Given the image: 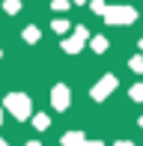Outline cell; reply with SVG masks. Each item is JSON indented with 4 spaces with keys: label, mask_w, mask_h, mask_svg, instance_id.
I'll use <instances>...</instances> for the list:
<instances>
[{
    "label": "cell",
    "mask_w": 143,
    "mask_h": 146,
    "mask_svg": "<svg viewBox=\"0 0 143 146\" xmlns=\"http://www.w3.org/2000/svg\"><path fill=\"white\" fill-rule=\"evenodd\" d=\"M3 108L9 110L15 119H27L30 113H33V104H30V98L21 96V92H9V96L3 98Z\"/></svg>",
    "instance_id": "1"
},
{
    "label": "cell",
    "mask_w": 143,
    "mask_h": 146,
    "mask_svg": "<svg viewBox=\"0 0 143 146\" xmlns=\"http://www.w3.org/2000/svg\"><path fill=\"white\" fill-rule=\"evenodd\" d=\"M134 18H137V12H134L131 6H107V9H105V21L113 24V27H119V24H131Z\"/></svg>",
    "instance_id": "2"
},
{
    "label": "cell",
    "mask_w": 143,
    "mask_h": 146,
    "mask_svg": "<svg viewBox=\"0 0 143 146\" xmlns=\"http://www.w3.org/2000/svg\"><path fill=\"white\" fill-rule=\"evenodd\" d=\"M113 90H116V78H113V75H105V78H101V81L93 87V92H89V96H93L95 102H105Z\"/></svg>",
    "instance_id": "3"
},
{
    "label": "cell",
    "mask_w": 143,
    "mask_h": 146,
    "mask_svg": "<svg viewBox=\"0 0 143 146\" xmlns=\"http://www.w3.org/2000/svg\"><path fill=\"white\" fill-rule=\"evenodd\" d=\"M69 87H66V84H57V87L54 90H51V104H54V108L57 110H66L69 108Z\"/></svg>",
    "instance_id": "4"
},
{
    "label": "cell",
    "mask_w": 143,
    "mask_h": 146,
    "mask_svg": "<svg viewBox=\"0 0 143 146\" xmlns=\"http://www.w3.org/2000/svg\"><path fill=\"white\" fill-rule=\"evenodd\" d=\"M87 36H89L87 30H83V27H77V30H75V36L63 42V51H69V54H77V51L83 48V42H87Z\"/></svg>",
    "instance_id": "5"
},
{
    "label": "cell",
    "mask_w": 143,
    "mask_h": 146,
    "mask_svg": "<svg viewBox=\"0 0 143 146\" xmlns=\"http://www.w3.org/2000/svg\"><path fill=\"white\" fill-rule=\"evenodd\" d=\"M83 143V134L81 131H69V134H63V146H81Z\"/></svg>",
    "instance_id": "6"
},
{
    "label": "cell",
    "mask_w": 143,
    "mask_h": 146,
    "mask_svg": "<svg viewBox=\"0 0 143 146\" xmlns=\"http://www.w3.org/2000/svg\"><path fill=\"white\" fill-rule=\"evenodd\" d=\"M33 125H36V131H45L51 125V119H48V113H36L33 116Z\"/></svg>",
    "instance_id": "7"
},
{
    "label": "cell",
    "mask_w": 143,
    "mask_h": 146,
    "mask_svg": "<svg viewBox=\"0 0 143 146\" xmlns=\"http://www.w3.org/2000/svg\"><path fill=\"white\" fill-rule=\"evenodd\" d=\"M93 51H95V54H105V51H107V39L105 36H95L93 39Z\"/></svg>",
    "instance_id": "8"
},
{
    "label": "cell",
    "mask_w": 143,
    "mask_h": 146,
    "mask_svg": "<svg viewBox=\"0 0 143 146\" xmlns=\"http://www.w3.org/2000/svg\"><path fill=\"white\" fill-rule=\"evenodd\" d=\"M131 98L134 102H143V84H134L131 87Z\"/></svg>",
    "instance_id": "9"
},
{
    "label": "cell",
    "mask_w": 143,
    "mask_h": 146,
    "mask_svg": "<svg viewBox=\"0 0 143 146\" xmlns=\"http://www.w3.org/2000/svg\"><path fill=\"white\" fill-rule=\"evenodd\" d=\"M128 66H131V72H137V75H143V57H134V60H131Z\"/></svg>",
    "instance_id": "10"
},
{
    "label": "cell",
    "mask_w": 143,
    "mask_h": 146,
    "mask_svg": "<svg viewBox=\"0 0 143 146\" xmlns=\"http://www.w3.org/2000/svg\"><path fill=\"white\" fill-rule=\"evenodd\" d=\"M24 39H27V42H36V39H39V30L36 27H27V30H24Z\"/></svg>",
    "instance_id": "11"
},
{
    "label": "cell",
    "mask_w": 143,
    "mask_h": 146,
    "mask_svg": "<svg viewBox=\"0 0 143 146\" xmlns=\"http://www.w3.org/2000/svg\"><path fill=\"white\" fill-rule=\"evenodd\" d=\"M89 6H93V12H99V15H105V9H107V6H105V0H93Z\"/></svg>",
    "instance_id": "12"
},
{
    "label": "cell",
    "mask_w": 143,
    "mask_h": 146,
    "mask_svg": "<svg viewBox=\"0 0 143 146\" xmlns=\"http://www.w3.org/2000/svg\"><path fill=\"white\" fill-rule=\"evenodd\" d=\"M54 30H57V33H66V30H69V21H63V18H57V21H54Z\"/></svg>",
    "instance_id": "13"
},
{
    "label": "cell",
    "mask_w": 143,
    "mask_h": 146,
    "mask_svg": "<svg viewBox=\"0 0 143 146\" xmlns=\"http://www.w3.org/2000/svg\"><path fill=\"white\" fill-rule=\"evenodd\" d=\"M6 9H9V12H18V0H6Z\"/></svg>",
    "instance_id": "14"
},
{
    "label": "cell",
    "mask_w": 143,
    "mask_h": 146,
    "mask_svg": "<svg viewBox=\"0 0 143 146\" xmlns=\"http://www.w3.org/2000/svg\"><path fill=\"white\" fill-rule=\"evenodd\" d=\"M69 6V0H54V9H66Z\"/></svg>",
    "instance_id": "15"
},
{
    "label": "cell",
    "mask_w": 143,
    "mask_h": 146,
    "mask_svg": "<svg viewBox=\"0 0 143 146\" xmlns=\"http://www.w3.org/2000/svg\"><path fill=\"white\" fill-rule=\"evenodd\" d=\"M81 146H105V143H101V140H89V143H87V140H83Z\"/></svg>",
    "instance_id": "16"
},
{
    "label": "cell",
    "mask_w": 143,
    "mask_h": 146,
    "mask_svg": "<svg viewBox=\"0 0 143 146\" xmlns=\"http://www.w3.org/2000/svg\"><path fill=\"white\" fill-rule=\"evenodd\" d=\"M116 146H134L131 140H119V143H116Z\"/></svg>",
    "instance_id": "17"
},
{
    "label": "cell",
    "mask_w": 143,
    "mask_h": 146,
    "mask_svg": "<svg viewBox=\"0 0 143 146\" xmlns=\"http://www.w3.org/2000/svg\"><path fill=\"white\" fill-rule=\"evenodd\" d=\"M24 146H42V143H39V140H30V143H24Z\"/></svg>",
    "instance_id": "18"
},
{
    "label": "cell",
    "mask_w": 143,
    "mask_h": 146,
    "mask_svg": "<svg viewBox=\"0 0 143 146\" xmlns=\"http://www.w3.org/2000/svg\"><path fill=\"white\" fill-rule=\"evenodd\" d=\"M137 125H140V128H143V116H140V119H137Z\"/></svg>",
    "instance_id": "19"
},
{
    "label": "cell",
    "mask_w": 143,
    "mask_h": 146,
    "mask_svg": "<svg viewBox=\"0 0 143 146\" xmlns=\"http://www.w3.org/2000/svg\"><path fill=\"white\" fill-rule=\"evenodd\" d=\"M0 146H9V143H6V140H0Z\"/></svg>",
    "instance_id": "20"
},
{
    "label": "cell",
    "mask_w": 143,
    "mask_h": 146,
    "mask_svg": "<svg viewBox=\"0 0 143 146\" xmlns=\"http://www.w3.org/2000/svg\"><path fill=\"white\" fill-rule=\"evenodd\" d=\"M0 122H3V110H0Z\"/></svg>",
    "instance_id": "21"
},
{
    "label": "cell",
    "mask_w": 143,
    "mask_h": 146,
    "mask_svg": "<svg viewBox=\"0 0 143 146\" xmlns=\"http://www.w3.org/2000/svg\"><path fill=\"white\" fill-rule=\"evenodd\" d=\"M140 51H143V39H140Z\"/></svg>",
    "instance_id": "22"
},
{
    "label": "cell",
    "mask_w": 143,
    "mask_h": 146,
    "mask_svg": "<svg viewBox=\"0 0 143 146\" xmlns=\"http://www.w3.org/2000/svg\"><path fill=\"white\" fill-rule=\"evenodd\" d=\"M75 3H83V0H75Z\"/></svg>",
    "instance_id": "23"
}]
</instances>
